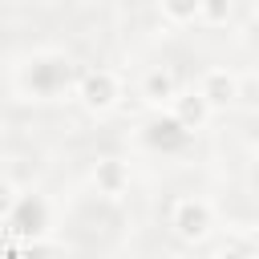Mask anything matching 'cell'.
<instances>
[{"instance_id":"11","label":"cell","mask_w":259,"mask_h":259,"mask_svg":"<svg viewBox=\"0 0 259 259\" xmlns=\"http://www.w3.org/2000/svg\"><path fill=\"white\" fill-rule=\"evenodd\" d=\"M16 198H20V190H16L8 178H0V223H8V214H12Z\"/></svg>"},{"instance_id":"8","label":"cell","mask_w":259,"mask_h":259,"mask_svg":"<svg viewBox=\"0 0 259 259\" xmlns=\"http://www.w3.org/2000/svg\"><path fill=\"white\" fill-rule=\"evenodd\" d=\"M158 16L166 24H198V0H162Z\"/></svg>"},{"instance_id":"7","label":"cell","mask_w":259,"mask_h":259,"mask_svg":"<svg viewBox=\"0 0 259 259\" xmlns=\"http://www.w3.org/2000/svg\"><path fill=\"white\" fill-rule=\"evenodd\" d=\"M93 182H97V194H105V198H121L125 186H130V166L117 162V158H101L97 170H93Z\"/></svg>"},{"instance_id":"5","label":"cell","mask_w":259,"mask_h":259,"mask_svg":"<svg viewBox=\"0 0 259 259\" xmlns=\"http://www.w3.org/2000/svg\"><path fill=\"white\" fill-rule=\"evenodd\" d=\"M170 117H174V121H178V130L190 138V134H194V130H202L214 113L206 109V101H202L194 89H178V97L170 101Z\"/></svg>"},{"instance_id":"1","label":"cell","mask_w":259,"mask_h":259,"mask_svg":"<svg viewBox=\"0 0 259 259\" xmlns=\"http://www.w3.org/2000/svg\"><path fill=\"white\" fill-rule=\"evenodd\" d=\"M77 101H81V109L93 113V117L113 113L117 101H121V81H117V73H113V69H85L81 81H77Z\"/></svg>"},{"instance_id":"6","label":"cell","mask_w":259,"mask_h":259,"mask_svg":"<svg viewBox=\"0 0 259 259\" xmlns=\"http://www.w3.org/2000/svg\"><path fill=\"white\" fill-rule=\"evenodd\" d=\"M138 93H142V101L146 105H154V109H170V101L178 97V77H174V69H150L146 77H142V85H138Z\"/></svg>"},{"instance_id":"4","label":"cell","mask_w":259,"mask_h":259,"mask_svg":"<svg viewBox=\"0 0 259 259\" xmlns=\"http://www.w3.org/2000/svg\"><path fill=\"white\" fill-rule=\"evenodd\" d=\"M194 93L206 101V109H210V113H227V109L243 97V85H239V77H235L231 69L214 65V69H206V73H202V81H198V89H194Z\"/></svg>"},{"instance_id":"3","label":"cell","mask_w":259,"mask_h":259,"mask_svg":"<svg viewBox=\"0 0 259 259\" xmlns=\"http://www.w3.org/2000/svg\"><path fill=\"white\" fill-rule=\"evenodd\" d=\"M4 227H8V235L20 239V243L45 239V231H49V202H45L40 194H20Z\"/></svg>"},{"instance_id":"10","label":"cell","mask_w":259,"mask_h":259,"mask_svg":"<svg viewBox=\"0 0 259 259\" xmlns=\"http://www.w3.org/2000/svg\"><path fill=\"white\" fill-rule=\"evenodd\" d=\"M235 12L231 0H198V24H227Z\"/></svg>"},{"instance_id":"2","label":"cell","mask_w":259,"mask_h":259,"mask_svg":"<svg viewBox=\"0 0 259 259\" xmlns=\"http://www.w3.org/2000/svg\"><path fill=\"white\" fill-rule=\"evenodd\" d=\"M170 231L186 243V247H198L210 239L214 231V210L206 198H174L170 206Z\"/></svg>"},{"instance_id":"13","label":"cell","mask_w":259,"mask_h":259,"mask_svg":"<svg viewBox=\"0 0 259 259\" xmlns=\"http://www.w3.org/2000/svg\"><path fill=\"white\" fill-rule=\"evenodd\" d=\"M174 259H190V255H174Z\"/></svg>"},{"instance_id":"9","label":"cell","mask_w":259,"mask_h":259,"mask_svg":"<svg viewBox=\"0 0 259 259\" xmlns=\"http://www.w3.org/2000/svg\"><path fill=\"white\" fill-rule=\"evenodd\" d=\"M150 142L166 150V146H182V142H186V134H182V130H178V121L166 113L162 121H154V125H150Z\"/></svg>"},{"instance_id":"12","label":"cell","mask_w":259,"mask_h":259,"mask_svg":"<svg viewBox=\"0 0 259 259\" xmlns=\"http://www.w3.org/2000/svg\"><path fill=\"white\" fill-rule=\"evenodd\" d=\"M214 259H251V255H247V251H239V247H223Z\"/></svg>"}]
</instances>
